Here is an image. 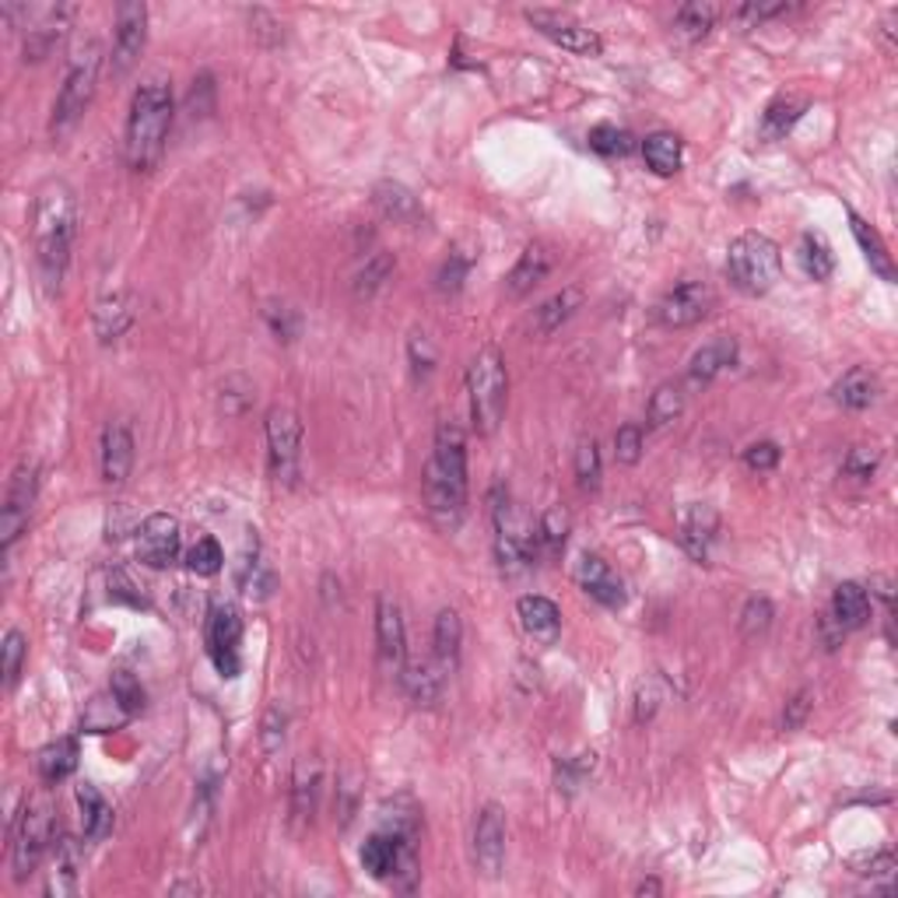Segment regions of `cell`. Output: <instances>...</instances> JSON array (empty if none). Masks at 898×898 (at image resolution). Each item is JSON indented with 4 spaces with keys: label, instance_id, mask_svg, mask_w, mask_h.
I'll list each match as a JSON object with an SVG mask.
<instances>
[{
    "label": "cell",
    "instance_id": "obj_23",
    "mask_svg": "<svg viewBox=\"0 0 898 898\" xmlns=\"http://www.w3.org/2000/svg\"><path fill=\"white\" fill-rule=\"evenodd\" d=\"M737 362V341L734 337H716V341L702 345L688 362V383L691 387H709L716 376L727 372Z\"/></svg>",
    "mask_w": 898,
    "mask_h": 898
},
{
    "label": "cell",
    "instance_id": "obj_2",
    "mask_svg": "<svg viewBox=\"0 0 898 898\" xmlns=\"http://www.w3.org/2000/svg\"><path fill=\"white\" fill-rule=\"evenodd\" d=\"M78 232V200L67 183H47L36 200V263L47 291L60 288Z\"/></svg>",
    "mask_w": 898,
    "mask_h": 898
},
{
    "label": "cell",
    "instance_id": "obj_10",
    "mask_svg": "<svg viewBox=\"0 0 898 898\" xmlns=\"http://www.w3.org/2000/svg\"><path fill=\"white\" fill-rule=\"evenodd\" d=\"M267 449H271V475L285 485L299 478L302 457V421L288 408L267 411Z\"/></svg>",
    "mask_w": 898,
    "mask_h": 898
},
{
    "label": "cell",
    "instance_id": "obj_13",
    "mask_svg": "<svg viewBox=\"0 0 898 898\" xmlns=\"http://www.w3.org/2000/svg\"><path fill=\"white\" fill-rule=\"evenodd\" d=\"M148 42V8L130 0V4L117 8V29H112V74H127L138 57L144 53Z\"/></svg>",
    "mask_w": 898,
    "mask_h": 898
},
{
    "label": "cell",
    "instance_id": "obj_52",
    "mask_svg": "<svg viewBox=\"0 0 898 898\" xmlns=\"http://www.w3.org/2000/svg\"><path fill=\"white\" fill-rule=\"evenodd\" d=\"M470 267H475V257H467V253H449V260L442 263V271H439V291H446V296H453V291L463 288L467 275H470Z\"/></svg>",
    "mask_w": 898,
    "mask_h": 898
},
{
    "label": "cell",
    "instance_id": "obj_15",
    "mask_svg": "<svg viewBox=\"0 0 898 898\" xmlns=\"http://www.w3.org/2000/svg\"><path fill=\"white\" fill-rule=\"evenodd\" d=\"M712 302H716V291L706 281H681L660 299L657 317L663 327H691L709 317Z\"/></svg>",
    "mask_w": 898,
    "mask_h": 898
},
{
    "label": "cell",
    "instance_id": "obj_49",
    "mask_svg": "<svg viewBox=\"0 0 898 898\" xmlns=\"http://www.w3.org/2000/svg\"><path fill=\"white\" fill-rule=\"evenodd\" d=\"M109 691H112V699H117L130 716H138L144 709V688H141V681L133 678L130 670H112Z\"/></svg>",
    "mask_w": 898,
    "mask_h": 898
},
{
    "label": "cell",
    "instance_id": "obj_27",
    "mask_svg": "<svg viewBox=\"0 0 898 898\" xmlns=\"http://www.w3.org/2000/svg\"><path fill=\"white\" fill-rule=\"evenodd\" d=\"M551 271V253H548V246L541 242H530L527 250L520 253V260H516V267L509 271L506 278V288H509V296H527V291H533V285H541Z\"/></svg>",
    "mask_w": 898,
    "mask_h": 898
},
{
    "label": "cell",
    "instance_id": "obj_3",
    "mask_svg": "<svg viewBox=\"0 0 898 898\" xmlns=\"http://www.w3.org/2000/svg\"><path fill=\"white\" fill-rule=\"evenodd\" d=\"M172 127V88L162 78L144 81L130 99L127 112V162L133 172H151L159 166Z\"/></svg>",
    "mask_w": 898,
    "mask_h": 898
},
{
    "label": "cell",
    "instance_id": "obj_42",
    "mask_svg": "<svg viewBox=\"0 0 898 898\" xmlns=\"http://www.w3.org/2000/svg\"><path fill=\"white\" fill-rule=\"evenodd\" d=\"M590 148L597 154H603V159H621V154H628V151L636 148V138L625 127L600 123V127L590 130Z\"/></svg>",
    "mask_w": 898,
    "mask_h": 898
},
{
    "label": "cell",
    "instance_id": "obj_38",
    "mask_svg": "<svg viewBox=\"0 0 898 898\" xmlns=\"http://www.w3.org/2000/svg\"><path fill=\"white\" fill-rule=\"evenodd\" d=\"M579 306H582V291L579 288H561L558 296H551L541 309H533V330L545 333V337L555 333Z\"/></svg>",
    "mask_w": 898,
    "mask_h": 898
},
{
    "label": "cell",
    "instance_id": "obj_8",
    "mask_svg": "<svg viewBox=\"0 0 898 898\" xmlns=\"http://www.w3.org/2000/svg\"><path fill=\"white\" fill-rule=\"evenodd\" d=\"M57 839V815H53V800L47 794H39L26 804L18 825H14V842H11V867H14V881H26L29 874L42 864V857L50 852Z\"/></svg>",
    "mask_w": 898,
    "mask_h": 898
},
{
    "label": "cell",
    "instance_id": "obj_11",
    "mask_svg": "<svg viewBox=\"0 0 898 898\" xmlns=\"http://www.w3.org/2000/svg\"><path fill=\"white\" fill-rule=\"evenodd\" d=\"M239 642H242V615L236 603H214L208 615V657L218 667L221 678H236L242 660H239Z\"/></svg>",
    "mask_w": 898,
    "mask_h": 898
},
{
    "label": "cell",
    "instance_id": "obj_5",
    "mask_svg": "<svg viewBox=\"0 0 898 898\" xmlns=\"http://www.w3.org/2000/svg\"><path fill=\"white\" fill-rule=\"evenodd\" d=\"M467 393H470V421H475V432L491 436L506 415V393H509L506 362L496 348H481L475 355V362H470V372H467Z\"/></svg>",
    "mask_w": 898,
    "mask_h": 898
},
{
    "label": "cell",
    "instance_id": "obj_29",
    "mask_svg": "<svg viewBox=\"0 0 898 898\" xmlns=\"http://www.w3.org/2000/svg\"><path fill=\"white\" fill-rule=\"evenodd\" d=\"M320 786H323L320 761L302 758L296 766V779H291V815H296V821H312L317 800H320Z\"/></svg>",
    "mask_w": 898,
    "mask_h": 898
},
{
    "label": "cell",
    "instance_id": "obj_57",
    "mask_svg": "<svg viewBox=\"0 0 898 898\" xmlns=\"http://www.w3.org/2000/svg\"><path fill=\"white\" fill-rule=\"evenodd\" d=\"M615 457L618 463H639L642 457V429L639 425H621V429L615 432Z\"/></svg>",
    "mask_w": 898,
    "mask_h": 898
},
{
    "label": "cell",
    "instance_id": "obj_28",
    "mask_svg": "<svg viewBox=\"0 0 898 898\" xmlns=\"http://www.w3.org/2000/svg\"><path fill=\"white\" fill-rule=\"evenodd\" d=\"M446 667L432 657V660H421V663H411L403 667L400 681L408 688V695L418 702V706H436L439 695H442V685H446Z\"/></svg>",
    "mask_w": 898,
    "mask_h": 898
},
{
    "label": "cell",
    "instance_id": "obj_41",
    "mask_svg": "<svg viewBox=\"0 0 898 898\" xmlns=\"http://www.w3.org/2000/svg\"><path fill=\"white\" fill-rule=\"evenodd\" d=\"M681 411H685V390L678 383H663V387H657L653 397H649L646 418L653 429H667V425L681 418Z\"/></svg>",
    "mask_w": 898,
    "mask_h": 898
},
{
    "label": "cell",
    "instance_id": "obj_37",
    "mask_svg": "<svg viewBox=\"0 0 898 898\" xmlns=\"http://www.w3.org/2000/svg\"><path fill=\"white\" fill-rule=\"evenodd\" d=\"M133 320V309L127 302V296H106L96 309V333H99V341L102 345H112V341H120V337L127 333Z\"/></svg>",
    "mask_w": 898,
    "mask_h": 898
},
{
    "label": "cell",
    "instance_id": "obj_12",
    "mask_svg": "<svg viewBox=\"0 0 898 898\" xmlns=\"http://www.w3.org/2000/svg\"><path fill=\"white\" fill-rule=\"evenodd\" d=\"M36 475H39L36 463H21L8 485V499H4V509H0V545H4V551H11L21 530L29 527V512H32L36 488H39Z\"/></svg>",
    "mask_w": 898,
    "mask_h": 898
},
{
    "label": "cell",
    "instance_id": "obj_7",
    "mask_svg": "<svg viewBox=\"0 0 898 898\" xmlns=\"http://www.w3.org/2000/svg\"><path fill=\"white\" fill-rule=\"evenodd\" d=\"M491 523H496V558H499V569L506 576H520L533 566L537 551V530L530 527V520L512 506L509 491H496L491 496Z\"/></svg>",
    "mask_w": 898,
    "mask_h": 898
},
{
    "label": "cell",
    "instance_id": "obj_56",
    "mask_svg": "<svg viewBox=\"0 0 898 898\" xmlns=\"http://www.w3.org/2000/svg\"><path fill=\"white\" fill-rule=\"evenodd\" d=\"M881 463V453L874 446H857V449H849V457L842 463V470L849 478H860V481H870L874 478V470H878Z\"/></svg>",
    "mask_w": 898,
    "mask_h": 898
},
{
    "label": "cell",
    "instance_id": "obj_46",
    "mask_svg": "<svg viewBox=\"0 0 898 898\" xmlns=\"http://www.w3.org/2000/svg\"><path fill=\"white\" fill-rule=\"evenodd\" d=\"M187 566L197 576H214L225 566V551H221V545L214 541L211 533H204V537H197L193 548L187 551Z\"/></svg>",
    "mask_w": 898,
    "mask_h": 898
},
{
    "label": "cell",
    "instance_id": "obj_45",
    "mask_svg": "<svg viewBox=\"0 0 898 898\" xmlns=\"http://www.w3.org/2000/svg\"><path fill=\"white\" fill-rule=\"evenodd\" d=\"M794 4L790 0H748V4H740L730 11L734 21H740L745 29H755L761 26V21H772V18H782V14H790Z\"/></svg>",
    "mask_w": 898,
    "mask_h": 898
},
{
    "label": "cell",
    "instance_id": "obj_54",
    "mask_svg": "<svg viewBox=\"0 0 898 898\" xmlns=\"http://www.w3.org/2000/svg\"><path fill=\"white\" fill-rule=\"evenodd\" d=\"M408 355H411V369H415V379H429L432 369H436V348H432V337L429 333H411L408 341Z\"/></svg>",
    "mask_w": 898,
    "mask_h": 898
},
{
    "label": "cell",
    "instance_id": "obj_19",
    "mask_svg": "<svg viewBox=\"0 0 898 898\" xmlns=\"http://www.w3.org/2000/svg\"><path fill=\"white\" fill-rule=\"evenodd\" d=\"M576 579L593 600L603 603V608H621V603H625V582L600 555H582L579 569H576Z\"/></svg>",
    "mask_w": 898,
    "mask_h": 898
},
{
    "label": "cell",
    "instance_id": "obj_14",
    "mask_svg": "<svg viewBox=\"0 0 898 898\" xmlns=\"http://www.w3.org/2000/svg\"><path fill=\"white\" fill-rule=\"evenodd\" d=\"M376 649L383 674L400 678L403 667H408V636H403L400 603L393 597H379L376 603Z\"/></svg>",
    "mask_w": 898,
    "mask_h": 898
},
{
    "label": "cell",
    "instance_id": "obj_25",
    "mask_svg": "<svg viewBox=\"0 0 898 898\" xmlns=\"http://www.w3.org/2000/svg\"><path fill=\"white\" fill-rule=\"evenodd\" d=\"M71 14H74L71 8H47V11H42V18L32 21L29 32H26V60H47L57 50V42L63 39Z\"/></svg>",
    "mask_w": 898,
    "mask_h": 898
},
{
    "label": "cell",
    "instance_id": "obj_39",
    "mask_svg": "<svg viewBox=\"0 0 898 898\" xmlns=\"http://www.w3.org/2000/svg\"><path fill=\"white\" fill-rule=\"evenodd\" d=\"M78 769V740L63 737L39 751V776L47 782H60Z\"/></svg>",
    "mask_w": 898,
    "mask_h": 898
},
{
    "label": "cell",
    "instance_id": "obj_31",
    "mask_svg": "<svg viewBox=\"0 0 898 898\" xmlns=\"http://www.w3.org/2000/svg\"><path fill=\"white\" fill-rule=\"evenodd\" d=\"M870 618V597L860 582H839L832 593V621L842 628V632H852V628H864Z\"/></svg>",
    "mask_w": 898,
    "mask_h": 898
},
{
    "label": "cell",
    "instance_id": "obj_6",
    "mask_svg": "<svg viewBox=\"0 0 898 898\" xmlns=\"http://www.w3.org/2000/svg\"><path fill=\"white\" fill-rule=\"evenodd\" d=\"M727 275H730L734 288H740L745 296H766V291L776 288V281L782 275L779 246L761 232L737 236L727 250Z\"/></svg>",
    "mask_w": 898,
    "mask_h": 898
},
{
    "label": "cell",
    "instance_id": "obj_50",
    "mask_svg": "<svg viewBox=\"0 0 898 898\" xmlns=\"http://www.w3.org/2000/svg\"><path fill=\"white\" fill-rule=\"evenodd\" d=\"M593 758H597L593 751L590 755H579V758H561L558 761V790H566V794L579 790L582 779L593 772Z\"/></svg>",
    "mask_w": 898,
    "mask_h": 898
},
{
    "label": "cell",
    "instance_id": "obj_58",
    "mask_svg": "<svg viewBox=\"0 0 898 898\" xmlns=\"http://www.w3.org/2000/svg\"><path fill=\"white\" fill-rule=\"evenodd\" d=\"M267 323H271V333L278 337V341H296L299 337V312L291 309V306H271L267 309Z\"/></svg>",
    "mask_w": 898,
    "mask_h": 898
},
{
    "label": "cell",
    "instance_id": "obj_26",
    "mask_svg": "<svg viewBox=\"0 0 898 898\" xmlns=\"http://www.w3.org/2000/svg\"><path fill=\"white\" fill-rule=\"evenodd\" d=\"M878 393H881V379H878V372L867 369V366H852L832 387L836 403H842V408H849V411L870 408V403L878 400Z\"/></svg>",
    "mask_w": 898,
    "mask_h": 898
},
{
    "label": "cell",
    "instance_id": "obj_17",
    "mask_svg": "<svg viewBox=\"0 0 898 898\" xmlns=\"http://www.w3.org/2000/svg\"><path fill=\"white\" fill-rule=\"evenodd\" d=\"M179 555V520L169 512H151L138 530V558L151 569H169Z\"/></svg>",
    "mask_w": 898,
    "mask_h": 898
},
{
    "label": "cell",
    "instance_id": "obj_48",
    "mask_svg": "<svg viewBox=\"0 0 898 898\" xmlns=\"http://www.w3.org/2000/svg\"><path fill=\"white\" fill-rule=\"evenodd\" d=\"M576 481L582 491H597L600 488V449L597 439H582L576 449Z\"/></svg>",
    "mask_w": 898,
    "mask_h": 898
},
{
    "label": "cell",
    "instance_id": "obj_32",
    "mask_svg": "<svg viewBox=\"0 0 898 898\" xmlns=\"http://www.w3.org/2000/svg\"><path fill=\"white\" fill-rule=\"evenodd\" d=\"M849 225H852V236H857L860 242V250L870 263V271L874 275H881L885 281H895V263H891V253H888V246L881 239V232L874 229L870 221H864L857 211H849Z\"/></svg>",
    "mask_w": 898,
    "mask_h": 898
},
{
    "label": "cell",
    "instance_id": "obj_24",
    "mask_svg": "<svg viewBox=\"0 0 898 898\" xmlns=\"http://www.w3.org/2000/svg\"><path fill=\"white\" fill-rule=\"evenodd\" d=\"M807 102L804 96H776L769 106H766V112H761V123H758V138L766 141V144H772V141H782L786 133H790L797 123H800V117L807 112Z\"/></svg>",
    "mask_w": 898,
    "mask_h": 898
},
{
    "label": "cell",
    "instance_id": "obj_47",
    "mask_svg": "<svg viewBox=\"0 0 898 898\" xmlns=\"http://www.w3.org/2000/svg\"><path fill=\"white\" fill-rule=\"evenodd\" d=\"M102 709H106V699H92V702H88V712L81 716V727L88 734H109L112 727H120V724L130 720V712L120 702H112L109 712H102Z\"/></svg>",
    "mask_w": 898,
    "mask_h": 898
},
{
    "label": "cell",
    "instance_id": "obj_9",
    "mask_svg": "<svg viewBox=\"0 0 898 898\" xmlns=\"http://www.w3.org/2000/svg\"><path fill=\"white\" fill-rule=\"evenodd\" d=\"M523 18L530 26L541 32L545 39H551L555 47L569 50L576 57H600L603 53V39L590 29L582 26V21L569 11H548V8H530L523 11Z\"/></svg>",
    "mask_w": 898,
    "mask_h": 898
},
{
    "label": "cell",
    "instance_id": "obj_35",
    "mask_svg": "<svg viewBox=\"0 0 898 898\" xmlns=\"http://www.w3.org/2000/svg\"><path fill=\"white\" fill-rule=\"evenodd\" d=\"M376 208L387 221H397V225H415L421 218L418 197L400 183H379L376 187Z\"/></svg>",
    "mask_w": 898,
    "mask_h": 898
},
{
    "label": "cell",
    "instance_id": "obj_21",
    "mask_svg": "<svg viewBox=\"0 0 898 898\" xmlns=\"http://www.w3.org/2000/svg\"><path fill=\"white\" fill-rule=\"evenodd\" d=\"M133 467V436L127 421H109L102 432V478L106 485H123Z\"/></svg>",
    "mask_w": 898,
    "mask_h": 898
},
{
    "label": "cell",
    "instance_id": "obj_4",
    "mask_svg": "<svg viewBox=\"0 0 898 898\" xmlns=\"http://www.w3.org/2000/svg\"><path fill=\"white\" fill-rule=\"evenodd\" d=\"M99 67H102V47L96 39L81 42V47L71 53V63H67V74H63V84H60V96L53 102V120H50L53 138L71 133L78 127V120L84 117V109L92 106L96 84H99Z\"/></svg>",
    "mask_w": 898,
    "mask_h": 898
},
{
    "label": "cell",
    "instance_id": "obj_1",
    "mask_svg": "<svg viewBox=\"0 0 898 898\" xmlns=\"http://www.w3.org/2000/svg\"><path fill=\"white\" fill-rule=\"evenodd\" d=\"M421 485L432 520L442 530H457L467 509V439L457 421H439Z\"/></svg>",
    "mask_w": 898,
    "mask_h": 898
},
{
    "label": "cell",
    "instance_id": "obj_61",
    "mask_svg": "<svg viewBox=\"0 0 898 898\" xmlns=\"http://www.w3.org/2000/svg\"><path fill=\"white\" fill-rule=\"evenodd\" d=\"M636 891H639V895H660V881H642Z\"/></svg>",
    "mask_w": 898,
    "mask_h": 898
},
{
    "label": "cell",
    "instance_id": "obj_34",
    "mask_svg": "<svg viewBox=\"0 0 898 898\" xmlns=\"http://www.w3.org/2000/svg\"><path fill=\"white\" fill-rule=\"evenodd\" d=\"M797 260H800V271L811 278V281H828L836 271V253L828 239L821 232H804L800 236V246H797Z\"/></svg>",
    "mask_w": 898,
    "mask_h": 898
},
{
    "label": "cell",
    "instance_id": "obj_22",
    "mask_svg": "<svg viewBox=\"0 0 898 898\" xmlns=\"http://www.w3.org/2000/svg\"><path fill=\"white\" fill-rule=\"evenodd\" d=\"M716 530H720V516L712 506L695 502L681 512V545L695 561H706L709 548L716 541Z\"/></svg>",
    "mask_w": 898,
    "mask_h": 898
},
{
    "label": "cell",
    "instance_id": "obj_40",
    "mask_svg": "<svg viewBox=\"0 0 898 898\" xmlns=\"http://www.w3.org/2000/svg\"><path fill=\"white\" fill-rule=\"evenodd\" d=\"M720 8L716 4H702V0H691V4H681L678 14H674V29H678L688 42H699L712 32V26L720 21Z\"/></svg>",
    "mask_w": 898,
    "mask_h": 898
},
{
    "label": "cell",
    "instance_id": "obj_51",
    "mask_svg": "<svg viewBox=\"0 0 898 898\" xmlns=\"http://www.w3.org/2000/svg\"><path fill=\"white\" fill-rule=\"evenodd\" d=\"M769 625H772V603L766 597H755L745 603V615H740V632H745L748 639L761 636V632H769Z\"/></svg>",
    "mask_w": 898,
    "mask_h": 898
},
{
    "label": "cell",
    "instance_id": "obj_60",
    "mask_svg": "<svg viewBox=\"0 0 898 898\" xmlns=\"http://www.w3.org/2000/svg\"><path fill=\"white\" fill-rule=\"evenodd\" d=\"M807 709H811V702H807V691H800V695H794V699H790V709H786V716H782V724H786V730H797V727L804 724V716H807Z\"/></svg>",
    "mask_w": 898,
    "mask_h": 898
},
{
    "label": "cell",
    "instance_id": "obj_20",
    "mask_svg": "<svg viewBox=\"0 0 898 898\" xmlns=\"http://www.w3.org/2000/svg\"><path fill=\"white\" fill-rule=\"evenodd\" d=\"M516 615H520L523 632H527L533 642L551 646V642L561 636V611H558V603L548 600V597H541V593H527V597H520V603H516Z\"/></svg>",
    "mask_w": 898,
    "mask_h": 898
},
{
    "label": "cell",
    "instance_id": "obj_36",
    "mask_svg": "<svg viewBox=\"0 0 898 898\" xmlns=\"http://www.w3.org/2000/svg\"><path fill=\"white\" fill-rule=\"evenodd\" d=\"M642 154H646V166L653 169L657 176H674L681 169V138L678 133H670V130H657V133H649V138L642 141Z\"/></svg>",
    "mask_w": 898,
    "mask_h": 898
},
{
    "label": "cell",
    "instance_id": "obj_59",
    "mask_svg": "<svg viewBox=\"0 0 898 898\" xmlns=\"http://www.w3.org/2000/svg\"><path fill=\"white\" fill-rule=\"evenodd\" d=\"M779 457H782V449L776 446V442H751L748 449H745V463H748V470H772L776 463H779Z\"/></svg>",
    "mask_w": 898,
    "mask_h": 898
},
{
    "label": "cell",
    "instance_id": "obj_53",
    "mask_svg": "<svg viewBox=\"0 0 898 898\" xmlns=\"http://www.w3.org/2000/svg\"><path fill=\"white\" fill-rule=\"evenodd\" d=\"M26 653H29L26 636H21L18 628H11V632L4 636V685L8 688L18 685V674H21V663H26Z\"/></svg>",
    "mask_w": 898,
    "mask_h": 898
},
{
    "label": "cell",
    "instance_id": "obj_44",
    "mask_svg": "<svg viewBox=\"0 0 898 898\" xmlns=\"http://www.w3.org/2000/svg\"><path fill=\"white\" fill-rule=\"evenodd\" d=\"M566 537H569V512L555 506L541 516V523H537V545L545 548V555H558L566 548Z\"/></svg>",
    "mask_w": 898,
    "mask_h": 898
},
{
    "label": "cell",
    "instance_id": "obj_30",
    "mask_svg": "<svg viewBox=\"0 0 898 898\" xmlns=\"http://www.w3.org/2000/svg\"><path fill=\"white\" fill-rule=\"evenodd\" d=\"M78 807H81L84 839L102 842V839L112 832V825H117V815H112L109 800L96 790L92 782H81V786H78Z\"/></svg>",
    "mask_w": 898,
    "mask_h": 898
},
{
    "label": "cell",
    "instance_id": "obj_43",
    "mask_svg": "<svg viewBox=\"0 0 898 898\" xmlns=\"http://www.w3.org/2000/svg\"><path fill=\"white\" fill-rule=\"evenodd\" d=\"M390 275H393V257H390V253H376V257H369L362 271L355 275V296H358V299L376 296V291L390 281Z\"/></svg>",
    "mask_w": 898,
    "mask_h": 898
},
{
    "label": "cell",
    "instance_id": "obj_18",
    "mask_svg": "<svg viewBox=\"0 0 898 898\" xmlns=\"http://www.w3.org/2000/svg\"><path fill=\"white\" fill-rule=\"evenodd\" d=\"M47 891L57 898H71L81 891V842L67 832H57L50 846V881Z\"/></svg>",
    "mask_w": 898,
    "mask_h": 898
},
{
    "label": "cell",
    "instance_id": "obj_33",
    "mask_svg": "<svg viewBox=\"0 0 898 898\" xmlns=\"http://www.w3.org/2000/svg\"><path fill=\"white\" fill-rule=\"evenodd\" d=\"M460 642H463V625H460V615L453 608H442L439 618H436V628H432V657L446 667L453 670L460 663Z\"/></svg>",
    "mask_w": 898,
    "mask_h": 898
},
{
    "label": "cell",
    "instance_id": "obj_55",
    "mask_svg": "<svg viewBox=\"0 0 898 898\" xmlns=\"http://www.w3.org/2000/svg\"><path fill=\"white\" fill-rule=\"evenodd\" d=\"M285 734H288V709L271 706V709H267V716H263V734H260L263 751L267 755H278L281 745H285Z\"/></svg>",
    "mask_w": 898,
    "mask_h": 898
},
{
    "label": "cell",
    "instance_id": "obj_16",
    "mask_svg": "<svg viewBox=\"0 0 898 898\" xmlns=\"http://www.w3.org/2000/svg\"><path fill=\"white\" fill-rule=\"evenodd\" d=\"M475 864L485 878H499L506 864V815L499 804H485L475 825Z\"/></svg>",
    "mask_w": 898,
    "mask_h": 898
}]
</instances>
